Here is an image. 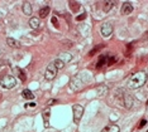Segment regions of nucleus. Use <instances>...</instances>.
<instances>
[{
	"mask_svg": "<svg viewBox=\"0 0 148 132\" xmlns=\"http://www.w3.org/2000/svg\"><path fill=\"white\" fill-rule=\"evenodd\" d=\"M146 82H147V73L143 72V70H141V72L134 73V74L129 78V81H128V87H129L130 89H137V88L142 87Z\"/></svg>",
	"mask_w": 148,
	"mask_h": 132,
	"instance_id": "nucleus-1",
	"label": "nucleus"
},
{
	"mask_svg": "<svg viewBox=\"0 0 148 132\" xmlns=\"http://www.w3.org/2000/svg\"><path fill=\"white\" fill-rule=\"evenodd\" d=\"M17 84V79L13 77V76H5L0 79V86L4 88V89H10L13 88L14 86Z\"/></svg>",
	"mask_w": 148,
	"mask_h": 132,
	"instance_id": "nucleus-2",
	"label": "nucleus"
},
{
	"mask_svg": "<svg viewBox=\"0 0 148 132\" xmlns=\"http://www.w3.org/2000/svg\"><path fill=\"white\" fill-rule=\"evenodd\" d=\"M57 68L55 67V63L52 62V63H49L47 68H46V73H44V78L47 79V81H52V79H55L56 78V76H57Z\"/></svg>",
	"mask_w": 148,
	"mask_h": 132,
	"instance_id": "nucleus-3",
	"label": "nucleus"
},
{
	"mask_svg": "<svg viewBox=\"0 0 148 132\" xmlns=\"http://www.w3.org/2000/svg\"><path fill=\"white\" fill-rule=\"evenodd\" d=\"M113 30H114V27H113V24H111L110 22H105V23H103V25H101V28H100L101 35H103L104 38L110 36L111 34H113Z\"/></svg>",
	"mask_w": 148,
	"mask_h": 132,
	"instance_id": "nucleus-4",
	"label": "nucleus"
},
{
	"mask_svg": "<svg viewBox=\"0 0 148 132\" xmlns=\"http://www.w3.org/2000/svg\"><path fill=\"white\" fill-rule=\"evenodd\" d=\"M122 99H123V106L125 107V108H132L133 107V103H134V101H133V97L130 96V95H128L127 92H123L122 91Z\"/></svg>",
	"mask_w": 148,
	"mask_h": 132,
	"instance_id": "nucleus-5",
	"label": "nucleus"
},
{
	"mask_svg": "<svg viewBox=\"0 0 148 132\" xmlns=\"http://www.w3.org/2000/svg\"><path fill=\"white\" fill-rule=\"evenodd\" d=\"M72 111H74V120L76 123H78L80 122V120H81V117H82V115H84V107L82 106H80V104H75L74 107H72Z\"/></svg>",
	"mask_w": 148,
	"mask_h": 132,
	"instance_id": "nucleus-6",
	"label": "nucleus"
},
{
	"mask_svg": "<svg viewBox=\"0 0 148 132\" xmlns=\"http://www.w3.org/2000/svg\"><path fill=\"white\" fill-rule=\"evenodd\" d=\"M122 14L123 15H129L132 11H133V5L129 3V1H125V3H123V5H122Z\"/></svg>",
	"mask_w": 148,
	"mask_h": 132,
	"instance_id": "nucleus-7",
	"label": "nucleus"
},
{
	"mask_svg": "<svg viewBox=\"0 0 148 132\" xmlns=\"http://www.w3.org/2000/svg\"><path fill=\"white\" fill-rule=\"evenodd\" d=\"M22 9H23V13L25 14V15H31L32 13H33V9H32V4L29 3V1H24L23 3V6H22Z\"/></svg>",
	"mask_w": 148,
	"mask_h": 132,
	"instance_id": "nucleus-8",
	"label": "nucleus"
},
{
	"mask_svg": "<svg viewBox=\"0 0 148 132\" xmlns=\"http://www.w3.org/2000/svg\"><path fill=\"white\" fill-rule=\"evenodd\" d=\"M29 25H31L32 29H38L39 28V18H36V16L31 18L29 19Z\"/></svg>",
	"mask_w": 148,
	"mask_h": 132,
	"instance_id": "nucleus-9",
	"label": "nucleus"
},
{
	"mask_svg": "<svg viewBox=\"0 0 148 132\" xmlns=\"http://www.w3.org/2000/svg\"><path fill=\"white\" fill-rule=\"evenodd\" d=\"M6 44H8L9 47H11V48H19V47H20V43L17 42V40L13 39V38H8V39H6Z\"/></svg>",
	"mask_w": 148,
	"mask_h": 132,
	"instance_id": "nucleus-10",
	"label": "nucleus"
},
{
	"mask_svg": "<svg viewBox=\"0 0 148 132\" xmlns=\"http://www.w3.org/2000/svg\"><path fill=\"white\" fill-rule=\"evenodd\" d=\"M69 6L71 8V10H72L74 13L78 11V10H80V8H81L80 3H77V1H74V0H71V1L69 3Z\"/></svg>",
	"mask_w": 148,
	"mask_h": 132,
	"instance_id": "nucleus-11",
	"label": "nucleus"
},
{
	"mask_svg": "<svg viewBox=\"0 0 148 132\" xmlns=\"http://www.w3.org/2000/svg\"><path fill=\"white\" fill-rule=\"evenodd\" d=\"M58 59H61L63 63H66V62H70L72 59V55L70 53H61L60 57H58Z\"/></svg>",
	"mask_w": 148,
	"mask_h": 132,
	"instance_id": "nucleus-12",
	"label": "nucleus"
},
{
	"mask_svg": "<svg viewBox=\"0 0 148 132\" xmlns=\"http://www.w3.org/2000/svg\"><path fill=\"white\" fill-rule=\"evenodd\" d=\"M49 10H51L49 6H43L42 9H39V18H46L49 14Z\"/></svg>",
	"mask_w": 148,
	"mask_h": 132,
	"instance_id": "nucleus-13",
	"label": "nucleus"
},
{
	"mask_svg": "<svg viewBox=\"0 0 148 132\" xmlns=\"http://www.w3.org/2000/svg\"><path fill=\"white\" fill-rule=\"evenodd\" d=\"M22 96H23V98H25V99H34L33 92L29 91V89H24V91L22 92Z\"/></svg>",
	"mask_w": 148,
	"mask_h": 132,
	"instance_id": "nucleus-14",
	"label": "nucleus"
},
{
	"mask_svg": "<svg viewBox=\"0 0 148 132\" xmlns=\"http://www.w3.org/2000/svg\"><path fill=\"white\" fill-rule=\"evenodd\" d=\"M119 127L116 126V125H110V126H106L104 130L101 132H119Z\"/></svg>",
	"mask_w": 148,
	"mask_h": 132,
	"instance_id": "nucleus-15",
	"label": "nucleus"
},
{
	"mask_svg": "<svg viewBox=\"0 0 148 132\" xmlns=\"http://www.w3.org/2000/svg\"><path fill=\"white\" fill-rule=\"evenodd\" d=\"M114 4H115L114 1H109V0H108V1H104V6H103L104 11H105V13L110 11V10H111V8L114 6Z\"/></svg>",
	"mask_w": 148,
	"mask_h": 132,
	"instance_id": "nucleus-16",
	"label": "nucleus"
},
{
	"mask_svg": "<svg viewBox=\"0 0 148 132\" xmlns=\"http://www.w3.org/2000/svg\"><path fill=\"white\" fill-rule=\"evenodd\" d=\"M106 59H108V57L106 55H101L100 57V59H99V62H98V68H100V67H103L105 63H106Z\"/></svg>",
	"mask_w": 148,
	"mask_h": 132,
	"instance_id": "nucleus-17",
	"label": "nucleus"
},
{
	"mask_svg": "<svg viewBox=\"0 0 148 132\" xmlns=\"http://www.w3.org/2000/svg\"><path fill=\"white\" fill-rule=\"evenodd\" d=\"M53 63H55V67H56L57 69H62V68L65 67V63H63L61 59H58V58H57V59H56Z\"/></svg>",
	"mask_w": 148,
	"mask_h": 132,
	"instance_id": "nucleus-18",
	"label": "nucleus"
},
{
	"mask_svg": "<svg viewBox=\"0 0 148 132\" xmlns=\"http://www.w3.org/2000/svg\"><path fill=\"white\" fill-rule=\"evenodd\" d=\"M18 76H19L20 81H23V82L27 79V76H25V73L23 72V69H18Z\"/></svg>",
	"mask_w": 148,
	"mask_h": 132,
	"instance_id": "nucleus-19",
	"label": "nucleus"
},
{
	"mask_svg": "<svg viewBox=\"0 0 148 132\" xmlns=\"http://www.w3.org/2000/svg\"><path fill=\"white\" fill-rule=\"evenodd\" d=\"M85 18H86V14L84 13V14H81V15H78V16L76 18V20H77V22H81V20H84Z\"/></svg>",
	"mask_w": 148,
	"mask_h": 132,
	"instance_id": "nucleus-20",
	"label": "nucleus"
},
{
	"mask_svg": "<svg viewBox=\"0 0 148 132\" xmlns=\"http://www.w3.org/2000/svg\"><path fill=\"white\" fill-rule=\"evenodd\" d=\"M146 123H147V120H144V118H143V120L141 121V123H139V128H142L143 126H146Z\"/></svg>",
	"mask_w": 148,
	"mask_h": 132,
	"instance_id": "nucleus-21",
	"label": "nucleus"
},
{
	"mask_svg": "<svg viewBox=\"0 0 148 132\" xmlns=\"http://www.w3.org/2000/svg\"><path fill=\"white\" fill-rule=\"evenodd\" d=\"M52 23L55 24V27H56V28H58V23H57V20H56V18H52Z\"/></svg>",
	"mask_w": 148,
	"mask_h": 132,
	"instance_id": "nucleus-22",
	"label": "nucleus"
},
{
	"mask_svg": "<svg viewBox=\"0 0 148 132\" xmlns=\"http://www.w3.org/2000/svg\"><path fill=\"white\" fill-rule=\"evenodd\" d=\"M98 50H99V47H96V48H95V49H94L92 52H90V55H94V54H95V53H96Z\"/></svg>",
	"mask_w": 148,
	"mask_h": 132,
	"instance_id": "nucleus-23",
	"label": "nucleus"
},
{
	"mask_svg": "<svg viewBox=\"0 0 148 132\" xmlns=\"http://www.w3.org/2000/svg\"><path fill=\"white\" fill-rule=\"evenodd\" d=\"M143 40H148V32L147 33H144V35H143Z\"/></svg>",
	"mask_w": 148,
	"mask_h": 132,
	"instance_id": "nucleus-24",
	"label": "nucleus"
},
{
	"mask_svg": "<svg viewBox=\"0 0 148 132\" xmlns=\"http://www.w3.org/2000/svg\"><path fill=\"white\" fill-rule=\"evenodd\" d=\"M147 132H148V131H147Z\"/></svg>",
	"mask_w": 148,
	"mask_h": 132,
	"instance_id": "nucleus-25",
	"label": "nucleus"
}]
</instances>
